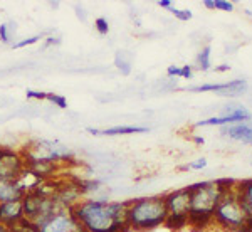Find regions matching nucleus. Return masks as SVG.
Here are the masks:
<instances>
[{
  "label": "nucleus",
  "instance_id": "1",
  "mask_svg": "<svg viewBox=\"0 0 252 232\" xmlns=\"http://www.w3.org/2000/svg\"><path fill=\"white\" fill-rule=\"evenodd\" d=\"M128 202L108 199H83L72 212L86 232H131L126 226Z\"/></svg>",
  "mask_w": 252,
  "mask_h": 232
},
{
  "label": "nucleus",
  "instance_id": "2",
  "mask_svg": "<svg viewBox=\"0 0 252 232\" xmlns=\"http://www.w3.org/2000/svg\"><path fill=\"white\" fill-rule=\"evenodd\" d=\"M165 197L163 195H150V197L128 200L126 207V226L131 232H152L163 227L166 221Z\"/></svg>",
  "mask_w": 252,
  "mask_h": 232
},
{
  "label": "nucleus",
  "instance_id": "3",
  "mask_svg": "<svg viewBox=\"0 0 252 232\" xmlns=\"http://www.w3.org/2000/svg\"><path fill=\"white\" fill-rule=\"evenodd\" d=\"M190 192V212H189V227L193 232H202L209 226H212L214 212L222 199V192L215 182H198L189 185Z\"/></svg>",
  "mask_w": 252,
  "mask_h": 232
},
{
  "label": "nucleus",
  "instance_id": "4",
  "mask_svg": "<svg viewBox=\"0 0 252 232\" xmlns=\"http://www.w3.org/2000/svg\"><path fill=\"white\" fill-rule=\"evenodd\" d=\"M20 150H22L24 158L47 162V164H54L61 166V168L78 164L74 152H72L67 145L61 143L58 140L40 138V140H34V141H31V143H27Z\"/></svg>",
  "mask_w": 252,
  "mask_h": 232
},
{
  "label": "nucleus",
  "instance_id": "5",
  "mask_svg": "<svg viewBox=\"0 0 252 232\" xmlns=\"http://www.w3.org/2000/svg\"><path fill=\"white\" fill-rule=\"evenodd\" d=\"M247 217L249 215H247L241 199L234 189L222 195L220 202L214 212L212 226L219 227L223 232H239L246 224Z\"/></svg>",
  "mask_w": 252,
  "mask_h": 232
},
{
  "label": "nucleus",
  "instance_id": "6",
  "mask_svg": "<svg viewBox=\"0 0 252 232\" xmlns=\"http://www.w3.org/2000/svg\"><path fill=\"white\" fill-rule=\"evenodd\" d=\"M34 224L37 226L39 232H86L72 209H63V207Z\"/></svg>",
  "mask_w": 252,
  "mask_h": 232
},
{
  "label": "nucleus",
  "instance_id": "7",
  "mask_svg": "<svg viewBox=\"0 0 252 232\" xmlns=\"http://www.w3.org/2000/svg\"><path fill=\"white\" fill-rule=\"evenodd\" d=\"M26 170V160L20 148L0 146V180H17Z\"/></svg>",
  "mask_w": 252,
  "mask_h": 232
},
{
  "label": "nucleus",
  "instance_id": "8",
  "mask_svg": "<svg viewBox=\"0 0 252 232\" xmlns=\"http://www.w3.org/2000/svg\"><path fill=\"white\" fill-rule=\"evenodd\" d=\"M52 199H54V200L58 202V205L63 207V209H74V207L84 199V194L81 192L79 187L71 180V177L56 178V190H54V194H52Z\"/></svg>",
  "mask_w": 252,
  "mask_h": 232
},
{
  "label": "nucleus",
  "instance_id": "9",
  "mask_svg": "<svg viewBox=\"0 0 252 232\" xmlns=\"http://www.w3.org/2000/svg\"><path fill=\"white\" fill-rule=\"evenodd\" d=\"M225 115L220 118H209V120H202L195 123V128L200 126H227V125H237V123H249L252 121V115L247 108L239 106V104H227L223 108Z\"/></svg>",
  "mask_w": 252,
  "mask_h": 232
},
{
  "label": "nucleus",
  "instance_id": "10",
  "mask_svg": "<svg viewBox=\"0 0 252 232\" xmlns=\"http://www.w3.org/2000/svg\"><path fill=\"white\" fill-rule=\"evenodd\" d=\"M246 89H247L246 79H232V81H225V83H207V84H200V86H192V88H189V91H192V93L215 91L219 96L235 98V96L244 95Z\"/></svg>",
  "mask_w": 252,
  "mask_h": 232
},
{
  "label": "nucleus",
  "instance_id": "11",
  "mask_svg": "<svg viewBox=\"0 0 252 232\" xmlns=\"http://www.w3.org/2000/svg\"><path fill=\"white\" fill-rule=\"evenodd\" d=\"M190 192L189 187H184V189L178 190H172V192L165 194V205L168 214H187L190 212Z\"/></svg>",
  "mask_w": 252,
  "mask_h": 232
},
{
  "label": "nucleus",
  "instance_id": "12",
  "mask_svg": "<svg viewBox=\"0 0 252 232\" xmlns=\"http://www.w3.org/2000/svg\"><path fill=\"white\" fill-rule=\"evenodd\" d=\"M24 219H26V215H24L22 200L0 202V226L12 231V229H15Z\"/></svg>",
  "mask_w": 252,
  "mask_h": 232
},
{
  "label": "nucleus",
  "instance_id": "13",
  "mask_svg": "<svg viewBox=\"0 0 252 232\" xmlns=\"http://www.w3.org/2000/svg\"><path fill=\"white\" fill-rule=\"evenodd\" d=\"M86 132L94 136H97V135L121 136V135H135V133H146L148 128H146V126H136V125H120V126H111V128L97 130V128H93V126H88Z\"/></svg>",
  "mask_w": 252,
  "mask_h": 232
},
{
  "label": "nucleus",
  "instance_id": "14",
  "mask_svg": "<svg viewBox=\"0 0 252 232\" xmlns=\"http://www.w3.org/2000/svg\"><path fill=\"white\" fill-rule=\"evenodd\" d=\"M222 135L229 136L230 140L242 141V143L252 146V126L249 123H237V125L223 126Z\"/></svg>",
  "mask_w": 252,
  "mask_h": 232
},
{
  "label": "nucleus",
  "instance_id": "15",
  "mask_svg": "<svg viewBox=\"0 0 252 232\" xmlns=\"http://www.w3.org/2000/svg\"><path fill=\"white\" fill-rule=\"evenodd\" d=\"M26 192L17 184V180H0V202H14L22 200Z\"/></svg>",
  "mask_w": 252,
  "mask_h": 232
},
{
  "label": "nucleus",
  "instance_id": "16",
  "mask_svg": "<svg viewBox=\"0 0 252 232\" xmlns=\"http://www.w3.org/2000/svg\"><path fill=\"white\" fill-rule=\"evenodd\" d=\"M235 192H237L239 199H241L247 215L252 217V178L239 180L237 185H235Z\"/></svg>",
  "mask_w": 252,
  "mask_h": 232
},
{
  "label": "nucleus",
  "instance_id": "17",
  "mask_svg": "<svg viewBox=\"0 0 252 232\" xmlns=\"http://www.w3.org/2000/svg\"><path fill=\"white\" fill-rule=\"evenodd\" d=\"M163 227L173 231V232H180L189 227V215L187 214H168L166 215V221L163 224Z\"/></svg>",
  "mask_w": 252,
  "mask_h": 232
},
{
  "label": "nucleus",
  "instance_id": "18",
  "mask_svg": "<svg viewBox=\"0 0 252 232\" xmlns=\"http://www.w3.org/2000/svg\"><path fill=\"white\" fill-rule=\"evenodd\" d=\"M115 66L123 76H128L131 72V59L126 51H118L115 54Z\"/></svg>",
  "mask_w": 252,
  "mask_h": 232
},
{
  "label": "nucleus",
  "instance_id": "19",
  "mask_svg": "<svg viewBox=\"0 0 252 232\" xmlns=\"http://www.w3.org/2000/svg\"><path fill=\"white\" fill-rule=\"evenodd\" d=\"M210 46H205L200 52L197 54V67L200 71H209L210 69Z\"/></svg>",
  "mask_w": 252,
  "mask_h": 232
},
{
  "label": "nucleus",
  "instance_id": "20",
  "mask_svg": "<svg viewBox=\"0 0 252 232\" xmlns=\"http://www.w3.org/2000/svg\"><path fill=\"white\" fill-rule=\"evenodd\" d=\"M39 40H44V34L32 35V37H27V39H20L15 44H12V49H22L27 46H34V44H37Z\"/></svg>",
  "mask_w": 252,
  "mask_h": 232
},
{
  "label": "nucleus",
  "instance_id": "21",
  "mask_svg": "<svg viewBox=\"0 0 252 232\" xmlns=\"http://www.w3.org/2000/svg\"><path fill=\"white\" fill-rule=\"evenodd\" d=\"M51 104L58 106L59 109H66L67 108V99L63 95H58V93H47V99Z\"/></svg>",
  "mask_w": 252,
  "mask_h": 232
},
{
  "label": "nucleus",
  "instance_id": "22",
  "mask_svg": "<svg viewBox=\"0 0 252 232\" xmlns=\"http://www.w3.org/2000/svg\"><path fill=\"white\" fill-rule=\"evenodd\" d=\"M94 29L99 35H108L109 34V22L104 17H97L94 20Z\"/></svg>",
  "mask_w": 252,
  "mask_h": 232
},
{
  "label": "nucleus",
  "instance_id": "23",
  "mask_svg": "<svg viewBox=\"0 0 252 232\" xmlns=\"http://www.w3.org/2000/svg\"><path fill=\"white\" fill-rule=\"evenodd\" d=\"M170 12L177 17L178 20H184V22H187V20H190L193 17V14L190 10H187V9H175V7H172L170 9Z\"/></svg>",
  "mask_w": 252,
  "mask_h": 232
},
{
  "label": "nucleus",
  "instance_id": "24",
  "mask_svg": "<svg viewBox=\"0 0 252 232\" xmlns=\"http://www.w3.org/2000/svg\"><path fill=\"white\" fill-rule=\"evenodd\" d=\"M27 99H37V101H46L47 93L46 91H37V89H27L26 91Z\"/></svg>",
  "mask_w": 252,
  "mask_h": 232
},
{
  "label": "nucleus",
  "instance_id": "25",
  "mask_svg": "<svg viewBox=\"0 0 252 232\" xmlns=\"http://www.w3.org/2000/svg\"><path fill=\"white\" fill-rule=\"evenodd\" d=\"M12 32L9 31V27H7V24H0V42L2 44H9L10 39H12Z\"/></svg>",
  "mask_w": 252,
  "mask_h": 232
},
{
  "label": "nucleus",
  "instance_id": "26",
  "mask_svg": "<svg viewBox=\"0 0 252 232\" xmlns=\"http://www.w3.org/2000/svg\"><path fill=\"white\" fill-rule=\"evenodd\" d=\"M214 9H219V10H223V12H232L234 3L227 2V0H214Z\"/></svg>",
  "mask_w": 252,
  "mask_h": 232
},
{
  "label": "nucleus",
  "instance_id": "27",
  "mask_svg": "<svg viewBox=\"0 0 252 232\" xmlns=\"http://www.w3.org/2000/svg\"><path fill=\"white\" fill-rule=\"evenodd\" d=\"M74 12H76V17H78L81 22H86L88 12H86V9H84L83 5H74Z\"/></svg>",
  "mask_w": 252,
  "mask_h": 232
},
{
  "label": "nucleus",
  "instance_id": "28",
  "mask_svg": "<svg viewBox=\"0 0 252 232\" xmlns=\"http://www.w3.org/2000/svg\"><path fill=\"white\" fill-rule=\"evenodd\" d=\"M207 166V160L205 158H198V160L192 162V164H189V168L190 170H202Z\"/></svg>",
  "mask_w": 252,
  "mask_h": 232
},
{
  "label": "nucleus",
  "instance_id": "29",
  "mask_svg": "<svg viewBox=\"0 0 252 232\" xmlns=\"http://www.w3.org/2000/svg\"><path fill=\"white\" fill-rule=\"evenodd\" d=\"M182 67L180 66H168L166 67V76L168 77H180Z\"/></svg>",
  "mask_w": 252,
  "mask_h": 232
},
{
  "label": "nucleus",
  "instance_id": "30",
  "mask_svg": "<svg viewBox=\"0 0 252 232\" xmlns=\"http://www.w3.org/2000/svg\"><path fill=\"white\" fill-rule=\"evenodd\" d=\"M192 76H193V67L190 66V64H187V66H182L180 77H184V79H192Z\"/></svg>",
  "mask_w": 252,
  "mask_h": 232
},
{
  "label": "nucleus",
  "instance_id": "31",
  "mask_svg": "<svg viewBox=\"0 0 252 232\" xmlns=\"http://www.w3.org/2000/svg\"><path fill=\"white\" fill-rule=\"evenodd\" d=\"M58 44H61V39L59 37H47L46 39V47H49V46H58Z\"/></svg>",
  "mask_w": 252,
  "mask_h": 232
},
{
  "label": "nucleus",
  "instance_id": "32",
  "mask_svg": "<svg viewBox=\"0 0 252 232\" xmlns=\"http://www.w3.org/2000/svg\"><path fill=\"white\" fill-rule=\"evenodd\" d=\"M157 3H158V7H161V9H168V10L173 7V5H172V2H170V0H158Z\"/></svg>",
  "mask_w": 252,
  "mask_h": 232
},
{
  "label": "nucleus",
  "instance_id": "33",
  "mask_svg": "<svg viewBox=\"0 0 252 232\" xmlns=\"http://www.w3.org/2000/svg\"><path fill=\"white\" fill-rule=\"evenodd\" d=\"M192 141H193L195 145H204V143H205L204 136H198V135H193V136H192Z\"/></svg>",
  "mask_w": 252,
  "mask_h": 232
},
{
  "label": "nucleus",
  "instance_id": "34",
  "mask_svg": "<svg viewBox=\"0 0 252 232\" xmlns=\"http://www.w3.org/2000/svg\"><path fill=\"white\" fill-rule=\"evenodd\" d=\"M230 66L229 64H220V66H215V71L217 72H225V71H229Z\"/></svg>",
  "mask_w": 252,
  "mask_h": 232
},
{
  "label": "nucleus",
  "instance_id": "35",
  "mask_svg": "<svg viewBox=\"0 0 252 232\" xmlns=\"http://www.w3.org/2000/svg\"><path fill=\"white\" fill-rule=\"evenodd\" d=\"M205 9H214V0H204Z\"/></svg>",
  "mask_w": 252,
  "mask_h": 232
},
{
  "label": "nucleus",
  "instance_id": "36",
  "mask_svg": "<svg viewBox=\"0 0 252 232\" xmlns=\"http://www.w3.org/2000/svg\"><path fill=\"white\" fill-rule=\"evenodd\" d=\"M49 5H51V9H59L61 3L59 2H49Z\"/></svg>",
  "mask_w": 252,
  "mask_h": 232
},
{
  "label": "nucleus",
  "instance_id": "37",
  "mask_svg": "<svg viewBox=\"0 0 252 232\" xmlns=\"http://www.w3.org/2000/svg\"><path fill=\"white\" fill-rule=\"evenodd\" d=\"M0 232H10V229H7V227L0 226Z\"/></svg>",
  "mask_w": 252,
  "mask_h": 232
},
{
  "label": "nucleus",
  "instance_id": "38",
  "mask_svg": "<svg viewBox=\"0 0 252 232\" xmlns=\"http://www.w3.org/2000/svg\"><path fill=\"white\" fill-rule=\"evenodd\" d=\"M180 170L182 172H185V170H190V168H189V165H184V166H180Z\"/></svg>",
  "mask_w": 252,
  "mask_h": 232
},
{
  "label": "nucleus",
  "instance_id": "39",
  "mask_svg": "<svg viewBox=\"0 0 252 232\" xmlns=\"http://www.w3.org/2000/svg\"><path fill=\"white\" fill-rule=\"evenodd\" d=\"M10 232H17V231H15V229H14V231H10Z\"/></svg>",
  "mask_w": 252,
  "mask_h": 232
}]
</instances>
